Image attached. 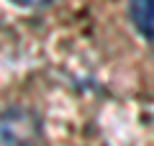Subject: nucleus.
Returning a JSON list of instances; mask_svg holds the SVG:
<instances>
[{
  "mask_svg": "<svg viewBox=\"0 0 154 146\" xmlns=\"http://www.w3.org/2000/svg\"><path fill=\"white\" fill-rule=\"evenodd\" d=\"M38 128L26 110H8L0 118V144L3 146H36Z\"/></svg>",
  "mask_w": 154,
  "mask_h": 146,
  "instance_id": "obj_1",
  "label": "nucleus"
},
{
  "mask_svg": "<svg viewBox=\"0 0 154 146\" xmlns=\"http://www.w3.org/2000/svg\"><path fill=\"white\" fill-rule=\"evenodd\" d=\"M131 21L136 31L154 46V0H131Z\"/></svg>",
  "mask_w": 154,
  "mask_h": 146,
  "instance_id": "obj_2",
  "label": "nucleus"
},
{
  "mask_svg": "<svg viewBox=\"0 0 154 146\" xmlns=\"http://www.w3.org/2000/svg\"><path fill=\"white\" fill-rule=\"evenodd\" d=\"M13 3H18V5H23V8H41V5H51L57 0H13Z\"/></svg>",
  "mask_w": 154,
  "mask_h": 146,
  "instance_id": "obj_3",
  "label": "nucleus"
}]
</instances>
